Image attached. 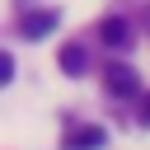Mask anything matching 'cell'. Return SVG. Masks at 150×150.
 <instances>
[{
    "label": "cell",
    "instance_id": "6da1fadb",
    "mask_svg": "<svg viewBox=\"0 0 150 150\" xmlns=\"http://www.w3.org/2000/svg\"><path fill=\"white\" fill-rule=\"evenodd\" d=\"M52 28H56V9H33V14H23V19H19V38H28V42L47 38Z\"/></svg>",
    "mask_w": 150,
    "mask_h": 150
},
{
    "label": "cell",
    "instance_id": "7a4b0ae2",
    "mask_svg": "<svg viewBox=\"0 0 150 150\" xmlns=\"http://www.w3.org/2000/svg\"><path fill=\"white\" fill-rule=\"evenodd\" d=\"M108 136H103V127H75L70 136H66V150H98Z\"/></svg>",
    "mask_w": 150,
    "mask_h": 150
},
{
    "label": "cell",
    "instance_id": "3957f363",
    "mask_svg": "<svg viewBox=\"0 0 150 150\" xmlns=\"http://www.w3.org/2000/svg\"><path fill=\"white\" fill-rule=\"evenodd\" d=\"M108 89L122 94V98L136 94V70H131V66H108Z\"/></svg>",
    "mask_w": 150,
    "mask_h": 150
},
{
    "label": "cell",
    "instance_id": "277c9868",
    "mask_svg": "<svg viewBox=\"0 0 150 150\" xmlns=\"http://www.w3.org/2000/svg\"><path fill=\"white\" fill-rule=\"evenodd\" d=\"M98 38H103L108 47H127V42H131V38H127V19H103Z\"/></svg>",
    "mask_w": 150,
    "mask_h": 150
},
{
    "label": "cell",
    "instance_id": "5b68a950",
    "mask_svg": "<svg viewBox=\"0 0 150 150\" xmlns=\"http://www.w3.org/2000/svg\"><path fill=\"white\" fill-rule=\"evenodd\" d=\"M61 70L80 75V70H84V47H61Z\"/></svg>",
    "mask_w": 150,
    "mask_h": 150
},
{
    "label": "cell",
    "instance_id": "8992f818",
    "mask_svg": "<svg viewBox=\"0 0 150 150\" xmlns=\"http://www.w3.org/2000/svg\"><path fill=\"white\" fill-rule=\"evenodd\" d=\"M9 80H14V56L0 52V84H9Z\"/></svg>",
    "mask_w": 150,
    "mask_h": 150
},
{
    "label": "cell",
    "instance_id": "52a82bcc",
    "mask_svg": "<svg viewBox=\"0 0 150 150\" xmlns=\"http://www.w3.org/2000/svg\"><path fill=\"white\" fill-rule=\"evenodd\" d=\"M141 117H145V122H150V94H145V112H141Z\"/></svg>",
    "mask_w": 150,
    "mask_h": 150
}]
</instances>
